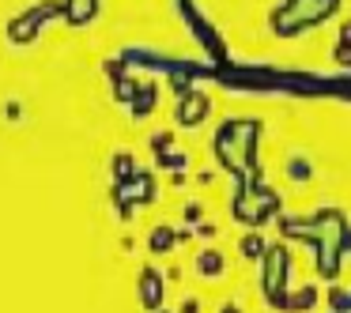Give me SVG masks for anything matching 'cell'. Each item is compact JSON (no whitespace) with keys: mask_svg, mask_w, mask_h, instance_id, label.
Segmentation results:
<instances>
[{"mask_svg":"<svg viewBox=\"0 0 351 313\" xmlns=\"http://www.w3.org/2000/svg\"><path fill=\"white\" fill-rule=\"evenodd\" d=\"M265 272H261V283H265L268 298H272V305H287V298H283V279H287V249L283 245H276V249L265 253Z\"/></svg>","mask_w":351,"mask_h":313,"instance_id":"cell-1","label":"cell"},{"mask_svg":"<svg viewBox=\"0 0 351 313\" xmlns=\"http://www.w3.org/2000/svg\"><path fill=\"white\" fill-rule=\"evenodd\" d=\"M57 12H64V4H38V8H31L27 16H19V19H12V42H31L34 34H38V27L46 23L49 16H57Z\"/></svg>","mask_w":351,"mask_h":313,"instance_id":"cell-2","label":"cell"},{"mask_svg":"<svg viewBox=\"0 0 351 313\" xmlns=\"http://www.w3.org/2000/svg\"><path fill=\"white\" fill-rule=\"evenodd\" d=\"M140 302H144V310H159L162 305V275L155 268L140 272Z\"/></svg>","mask_w":351,"mask_h":313,"instance_id":"cell-3","label":"cell"},{"mask_svg":"<svg viewBox=\"0 0 351 313\" xmlns=\"http://www.w3.org/2000/svg\"><path fill=\"white\" fill-rule=\"evenodd\" d=\"M204 114H208V99H204L200 91H193V95H185V99H182V106H178V125L193 129V125H200V121H204Z\"/></svg>","mask_w":351,"mask_h":313,"instance_id":"cell-4","label":"cell"},{"mask_svg":"<svg viewBox=\"0 0 351 313\" xmlns=\"http://www.w3.org/2000/svg\"><path fill=\"white\" fill-rule=\"evenodd\" d=\"M99 16V0H64V19L72 27H87Z\"/></svg>","mask_w":351,"mask_h":313,"instance_id":"cell-5","label":"cell"},{"mask_svg":"<svg viewBox=\"0 0 351 313\" xmlns=\"http://www.w3.org/2000/svg\"><path fill=\"white\" fill-rule=\"evenodd\" d=\"M197 272L208 275V279H215V275L223 272V253H219V249H204V253L197 257Z\"/></svg>","mask_w":351,"mask_h":313,"instance_id":"cell-6","label":"cell"},{"mask_svg":"<svg viewBox=\"0 0 351 313\" xmlns=\"http://www.w3.org/2000/svg\"><path fill=\"white\" fill-rule=\"evenodd\" d=\"M174 242H178V234L170 227H155L152 230V242H147V245H152V253H167Z\"/></svg>","mask_w":351,"mask_h":313,"instance_id":"cell-7","label":"cell"},{"mask_svg":"<svg viewBox=\"0 0 351 313\" xmlns=\"http://www.w3.org/2000/svg\"><path fill=\"white\" fill-rule=\"evenodd\" d=\"M242 253H245L250 260H257L261 253H265V242H261V234H245V238H242Z\"/></svg>","mask_w":351,"mask_h":313,"instance_id":"cell-8","label":"cell"},{"mask_svg":"<svg viewBox=\"0 0 351 313\" xmlns=\"http://www.w3.org/2000/svg\"><path fill=\"white\" fill-rule=\"evenodd\" d=\"M287 170L291 174H298V181H306V177H310V166H306L302 159H295V162H287Z\"/></svg>","mask_w":351,"mask_h":313,"instance_id":"cell-9","label":"cell"},{"mask_svg":"<svg viewBox=\"0 0 351 313\" xmlns=\"http://www.w3.org/2000/svg\"><path fill=\"white\" fill-rule=\"evenodd\" d=\"M185 219L197 223V219H200V204H185Z\"/></svg>","mask_w":351,"mask_h":313,"instance_id":"cell-10","label":"cell"},{"mask_svg":"<svg viewBox=\"0 0 351 313\" xmlns=\"http://www.w3.org/2000/svg\"><path fill=\"white\" fill-rule=\"evenodd\" d=\"M182 313H200V302H197V298H189V302L182 305Z\"/></svg>","mask_w":351,"mask_h":313,"instance_id":"cell-11","label":"cell"},{"mask_svg":"<svg viewBox=\"0 0 351 313\" xmlns=\"http://www.w3.org/2000/svg\"><path fill=\"white\" fill-rule=\"evenodd\" d=\"M340 38H343V46L351 42V23H343V31H340Z\"/></svg>","mask_w":351,"mask_h":313,"instance_id":"cell-12","label":"cell"},{"mask_svg":"<svg viewBox=\"0 0 351 313\" xmlns=\"http://www.w3.org/2000/svg\"><path fill=\"white\" fill-rule=\"evenodd\" d=\"M223 313H242V310H238V305H223Z\"/></svg>","mask_w":351,"mask_h":313,"instance_id":"cell-13","label":"cell"}]
</instances>
